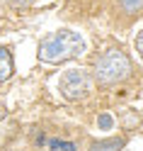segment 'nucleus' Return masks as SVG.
Wrapping results in <instances>:
<instances>
[{"mask_svg":"<svg viewBox=\"0 0 143 151\" xmlns=\"http://www.w3.org/2000/svg\"><path fill=\"white\" fill-rule=\"evenodd\" d=\"M36 144L46 146L49 151H78V144L75 141H65V139H49V137H36Z\"/></svg>","mask_w":143,"mask_h":151,"instance_id":"4","label":"nucleus"},{"mask_svg":"<svg viewBox=\"0 0 143 151\" xmlns=\"http://www.w3.org/2000/svg\"><path fill=\"white\" fill-rule=\"evenodd\" d=\"M5 115H7V110H5V105H3V102H0V122L5 119Z\"/></svg>","mask_w":143,"mask_h":151,"instance_id":"12","label":"nucleus"},{"mask_svg":"<svg viewBox=\"0 0 143 151\" xmlns=\"http://www.w3.org/2000/svg\"><path fill=\"white\" fill-rule=\"evenodd\" d=\"M12 71H15V61H12V54L7 46L0 44V86H3L5 81L12 78Z\"/></svg>","mask_w":143,"mask_h":151,"instance_id":"5","label":"nucleus"},{"mask_svg":"<svg viewBox=\"0 0 143 151\" xmlns=\"http://www.w3.org/2000/svg\"><path fill=\"white\" fill-rule=\"evenodd\" d=\"M85 49H88V44H85V39L78 32L61 29V32L46 34L39 42V51L36 54H39V59L44 63H63V61L83 56Z\"/></svg>","mask_w":143,"mask_h":151,"instance_id":"1","label":"nucleus"},{"mask_svg":"<svg viewBox=\"0 0 143 151\" xmlns=\"http://www.w3.org/2000/svg\"><path fill=\"white\" fill-rule=\"evenodd\" d=\"M0 5H7V7H27V5H32V0H0Z\"/></svg>","mask_w":143,"mask_h":151,"instance_id":"10","label":"nucleus"},{"mask_svg":"<svg viewBox=\"0 0 143 151\" xmlns=\"http://www.w3.org/2000/svg\"><path fill=\"white\" fill-rule=\"evenodd\" d=\"M138 115H136V112H124V115H121V127L124 129H131V127H136L138 124Z\"/></svg>","mask_w":143,"mask_h":151,"instance_id":"8","label":"nucleus"},{"mask_svg":"<svg viewBox=\"0 0 143 151\" xmlns=\"http://www.w3.org/2000/svg\"><path fill=\"white\" fill-rule=\"evenodd\" d=\"M117 3L126 15H136L143 10V0H117Z\"/></svg>","mask_w":143,"mask_h":151,"instance_id":"7","label":"nucleus"},{"mask_svg":"<svg viewBox=\"0 0 143 151\" xmlns=\"http://www.w3.org/2000/svg\"><path fill=\"white\" fill-rule=\"evenodd\" d=\"M133 63L121 49H107L104 54L97 56V61L92 66V81L102 88L119 86L131 76Z\"/></svg>","mask_w":143,"mask_h":151,"instance_id":"2","label":"nucleus"},{"mask_svg":"<svg viewBox=\"0 0 143 151\" xmlns=\"http://www.w3.org/2000/svg\"><path fill=\"white\" fill-rule=\"evenodd\" d=\"M58 88H61V95L70 102L85 100L92 90V76L85 68H68L65 73H61Z\"/></svg>","mask_w":143,"mask_h":151,"instance_id":"3","label":"nucleus"},{"mask_svg":"<svg viewBox=\"0 0 143 151\" xmlns=\"http://www.w3.org/2000/svg\"><path fill=\"white\" fill-rule=\"evenodd\" d=\"M97 127H100V129H112V127H114V119H112L109 112H102V115L97 117Z\"/></svg>","mask_w":143,"mask_h":151,"instance_id":"9","label":"nucleus"},{"mask_svg":"<svg viewBox=\"0 0 143 151\" xmlns=\"http://www.w3.org/2000/svg\"><path fill=\"white\" fill-rule=\"evenodd\" d=\"M126 146L124 137H112V139H97L90 144V151H121Z\"/></svg>","mask_w":143,"mask_h":151,"instance_id":"6","label":"nucleus"},{"mask_svg":"<svg viewBox=\"0 0 143 151\" xmlns=\"http://www.w3.org/2000/svg\"><path fill=\"white\" fill-rule=\"evenodd\" d=\"M136 51L141 54V59H143V29L136 34Z\"/></svg>","mask_w":143,"mask_h":151,"instance_id":"11","label":"nucleus"}]
</instances>
